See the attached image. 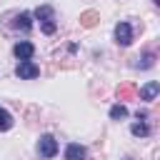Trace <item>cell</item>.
<instances>
[{"mask_svg":"<svg viewBox=\"0 0 160 160\" xmlns=\"http://www.w3.org/2000/svg\"><path fill=\"white\" fill-rule=\"evenodd\" d=\"M35 18L40 20V25H42V32L45 35H52L55 32V18H52V8H48V5H40L38 10H35Z\"/></svg>","mask_w":160,"mask_h":160,"instance_id":"1","label":"cell"},{"mask_svg":"<svg viewBox=\"0 0 160 160\" xmlns=\"http://www.w3.org/2000/svg\"><path fill=\"white\" fill-rule=\"evenodd\" d=\"M10 128H12V115L5 108H0V130H10Z\"/></svg>","mask_w":160,"mask_h":160,"instance_id":"9","label":"cell"},{"mask_svg":"<svg viewBox=\"0 0 160 160\" xmlns=\"http://www.w3.org/2000/svg\"><path fill=\"white\" fill-rule=\"evenodd\" d=\"M12 25H15V28H20V30H30V25H32V22H30V12H20V15L15 18V22H12Z\"/></svg>","mask_w":160,"mask_h":160,"instance_id":"8","label":"cell"},{"mask_svg":"<svg viewBox=\"0 0 160 160\" xmlns=\"http://www.w3.org/2000/svg\"><path fill=\"white\" fill-rule=\"evenodd\" d=\"M92 22H95V12H85V15H82V25H88V28H90Z\"/></svg>","mask_w":160,"mask_h":160,"instance_id":"12","label":"cell"},{"mask_svg":"<svg viewBox=\"0 0 160 160\" xmlns=\"http://www.w3.org/2000/svg\"><path fill=\"white\" fill-rule=\"evenodd\" d=\"M125 115H128V108H125V105H112V108H110V118H112V120H120V118H125Z\"/></svg>","mask_w":160,"mask_h":160,"instance_id":"10","label":"cell"},{"mask_svg":"<svg viewBox=\"0 0 160 160\" xmlns=\"http://www.w3.org/2000/svg\"><path fill=\"white\" fill-rule=\"evenodd\" d=\"M38 152H40L42 158H52V155L58 152V140H55L52 135H42L40 142H38Z\"/></svg>","mask_w":160,"mask_h":160,"instance_id":"3","label":"cell"},{"mask_svg":"<svg viewBox=\"0 0 160 160\" xmlns=\"http://www.w3.org/2000/svg\"><path fill=\"white\" fill-rule=\"evenodd\" d=\"M158 92H160V82L158 80H150V82H145L140 88V100H155Z\"/></svg>","mask_w":160,"mask_h":160,"instance_id":"6","label":"cell"},{"mask_svg":"<svg viewBox=\"0 0 160 160\" xmlns=\"http://www.w3.org/2000/svg\"><path fill=\"white\" fill-rule=\"evenodd\" d=\"M15 72H18V78H22V80H32V78L40 75V68H38L32 60H20L18 68H15Z\"/></svg>","mask_w":160,"mask_h":160,"instance_id":"2","label":"cell"},{"mask_svg":"<svg viewBox=\"0 0 160 160\" xmlns=\"http://www.w3.org/2000/svg\"><path fill=\"white\" fill-rule=\"evenodd\" d=\"M12 52H15L18 60H30V58L35 55V45L28 42V40H22V42H18V45L12 48Z\"/></svg>","mask_w":160,"mask_h":160,"instance_id":"5","label":"cell"},{"mask_svg":"<svg viewBox=\"0 0 160 160\" xmlns=\"http://www.w3.org/2000/svg\"><path fill=\"white\" fill-rule=\"evenodd\" d=\"M65 160H85V148L78 142H70L65 150Z\"/></svg>","mask_w":160,"mask_h":160,"instance_id":"7","label":"cell"},{"mask_svg":"<svg viewBox=\"0 0 160 160\" xmlns=\"http://www.w3.org/2000/svg\"><path fill=\"white\" fill-rule=\"evenodd\" d=\"M130 130H132V135H148V132H150L145 122H135V125H132Z\"/></svg>","mask_w":160,"mask_h":160,"instance_id":"11","label":"cell"},{"mask_svg":"<svg viewBox=\"0 0 160 160\" xmlns=\"http://www.w3.org/2000/svg\"><path fill=\"white\" fill-rule=\"evenodd\" d=\"M115 40H118L120 45H130V42H132V28H130L128 22H118V25H115Z\"/></svg>","mask_w":160,"mask_h":160,"instance_id":"4","label":"cell"}]
</instances>
